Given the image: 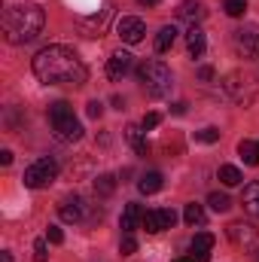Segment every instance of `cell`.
<instances>
[{"label": "cell", "instance_id": "cell-1", "mask_svg": "<svg viewBox=\"0 0 259 262\" xmlns=\"http://www.w3.org/2000/svg\"><path fill=\"white\" fill-rule=\"evenodd\" d=\"M34 73L46 85H82L89 70L67 46H46L34 55Z\"/></svg>", "mask_w": 259, "mask_h": 262}, {"label": "cell", "instance_id": "cell-2", "mask_svg": "<svg viewBox=\"0 0 259 262\" xmlns=\"http://www.w3.org/2000/svg\"><path fill=\"white\" fill-rule=\"evenodd\" d=\"M46 25V12L40 3H15L3 12V37L12 46H25L40 37Z\"/></svg>", "mask_w": 259, "mask_h": 262}, {"label": "cell", "instance_id": "cell-3", "mask_svg": "<svg viewBox=\"0 0 259 262\" xmlns=\"http://www.w3.org/2000/svg\"><path fill=\"white\" fill-rule=\"evenodd\" d=\"M223 92L232 104L238 107H250L259 98V76L250 70H232L223 76Z\"/></svg>", "mask_w": 259, "mask_h": 262}, {"label": "cell", "instance_id": "cell-4", "mask_svg": "<svg viewBox=\"0 0 259 262\" xmlns=\"http://www.w3.org/2000/svg\"><path fill=\"white\" fill-rule=\"evenodd\" d=\"M137 79L143 82L146 95H153V98H168L171 95V85H174L171 70L162 64L159 58H149V61H143V64L137 67Z\"/></svg>", "mask_w": 259, "mask_h": 262}, {"label": "cell", "instance_id": "cell-5", "mask_svg": "<svg viewBox=\"0 0 259 262\" xmlns=\"http://www.w3.org/2000/svg\"><path fill=\"white\" fill-rule=\"evenodd\" d=\"M49 122H52L55 140H61V143H76V140L82 137V125H79V119L73 116V107H70L67 101H55V104L49 107Z\"/></svg>", "mask_w": 259, "mask_h": 262}, {"label": "cell", "instance_id": "cell-6", "mask_svg": "<svg viewBox=\"0 0 259 262\" xmlns=\"http://www.w3.org/2000/svg\"><path fill=\"white\" fill-rule=\"evenodd\" d=\"M58 177V162L52 159V156H43V159H37V162H31L28 168H25V186L28 189H43V186H49L52 180Z\"/></svg>", "mask_w": 259, "mask_h": 262}, {"label": "cell", "instance_id": "cell-7", "mask_svg": "<svg viewBox=\"0 0 259 262\" xmlns=\"http://www.w3.org/2000/svg\"><path fill=\"white\" fill-rule=\"evenodd\" d=\"M232 49L238 52V58L256 61L259 58V25H241L238 31H232Z\"/></svg>", "mask_w": 259, "mask_h": 262}, {"label": "cell", "instance_id": "cell-8", "mask_svg": "<svg viewBox=\"0 0 259 262\" xmlns=\"http://www.w3.org/2000/svg\"><path fill=\"white\" fill-rule=\"evenodd\" d=\"M226 235H229V241H232L238 250H244V253H250V256L259 253V232L250 223H229Z\"/></svg>", "mask_w": 259, "mask_h": 262}, {"label": "cell", "instance_id": "cell-9", "mask_svg": "<svg viewBox=\"0 0 259 262\" xmlns=\"http://www.w3.org/2000/svg\"><path fill=\"white\" fill-rule=\"evenodd\" d=\"M177 223V213L171 210V207H156V210H146L143 213V229L146 232H165V229H171Z\"/></svg>", "mask_w": 259, "mask_h": 262}, {"label": "cell", "instance_id": "cell-10", "mask_svg": "<svg viewBox=\"0 0 259 262\" xmlns=\"http://www.w3.org/2000/svg\"><path fill=\"white\" fill-rule=\"evenodd\" d=\"M116 34H119V40L122 43H140L143 40V34H146V25L140 21V18H134V15H125V18H119V25H116Z\"/></svg>", "mask_w": 259, "mask_h": 262}, {"label": "cell", "instance_id": "cell-11", "mask_svg": "<svg viewBox=\"0 0 259 262\" xmlns=\"http://www.w3.org/2000/svg\"><path fill=\"white\" fill-rule=\"evenodd\" d=\"M85 207H89V204L79 195H70L58 204V216H61L64 223H82V220H85Z\"/></svg>", "mask_w": 259, "mask_h": 262}, {"label": "cell", "instance_id": "cell-12", "mask_svg": "<svg viewBox=\"0 0 259 262\" xmlns=\"http://www.w3.org/2000/svg\"><path fill=\"white\" fill-rule=\"evenodd\" d=\"M192 259L195 262H207L210 259V250H213V235L210 232H195L192 238Z\"/></svg>", "mask_w": 259, "mask_h": 262}, {"label": "cell", "instance_id": "cell-13", "mask_svg": "<svg viewBox=\"0 0 259 262\" xmlns=\"http://www.w3.org/2000/svg\"><path fill=\"white\" fill-rule=\"evenodd\" d=\"M128 70H131V55L125 49H119V52L110 55V61H107V76L110 79H122Z\"/></svg>", "mask_w": 259, "mask_h": 262}, {"label": "cell", "instance_id": "cell-14", "mask_svg": "<svg viewBox=\"0 0 259 262\" xmlns=\"http://www.w3.org/2000/svg\"><path fill=\"white\" fill-rule=\"evenodd\" d=\"M186 49H189V55L192 58H201L204 55V49H207V40H204V31L192 25L189 31H186Z\"/></svg>", "mask_w": 259, "mask_h": 262}, {"label": "cell", "instance_id": "cell-15", "mask_svg": "<svg viewBox=\"0 0 259 262\" xmlns=\"http://www.w3.org/2000/svg\"><path fill=\"white\" fill-rule=\"evenodd\" d=\"M125 140L131 143V149H134L137 156H146V152H149V143H146V131H143V125H128V128H125Z\"/></svg>", "mask_w": 259, "mask_h": 262}, {"label": "cell", "instance_id": "cell-16", "mask_svg": "<svg viewBox=\"0 0 259 262\" xmlns=\"http://www.w3.org/2000/svg\"><path fill=\"white\" fill-rule=\"evenodd\" d=\"M177 18H180V21H189V25H198V21L204 18V6L195 3V0H183V3L177 6Z\"/></svg>", "mask_w": 259, "mask_h": 262}, {"label": "cell", "instance_id": "cell-17", "mask_svg": "<svg viewBox=\"0 0 259 262\" xmlns=\"http://www.w3.org/2000/svg\"><path fill=\"white\" fill-rule=\"evenodd\" d=\"M241 204L247 210V216L259 220V183H247L244 186V195H241Z\"/></svg>", "mask_w": 259, "mask_h": 262}, {"label": "cell", "instance_id": "cell-18", "mask_svg": "<svg viewBox=\"0 0 259 262\" xmlns=\"http://www.w3.org/2000/svg\"><path fill=\"white\" fill-rule=\"evenodd\" d=\"M137 223H143V210H140V204H125V210H122V220H119V226H122V232H134L137 229Z\"/></svg>", "mask_w": 259, "mask_h": 262}, {"label": "cell", "instance_id": "cell-19", "mask_svg": "<svg viewBox=\"0 0 259 262\" xmlns=\"http://www.w3.org/2000/svg\"><path fill=\"white\" fill-rule=\"evenodd\" d=\"M162 183H165V177H162L159 171H149V174H143V177L137 180V189H140L143 195H153V192L162 189Z\"/></svg>", "mask_w": 259, "mask_h": 262}, {"label": "cell", "instance_id": "cell-20", "mask_svg": "<svg viewBox=\"0 0 259 262\" xmlns=\"http://www.w3.org/2000/svg\"><path fill=\"white\" fill-rule=\"evenodd\" d=\"M174 40H177V28H174V25H165V28L156 34V52H168V49L174 46Z\"/></svg>", "mask_w": 259, "mask_h": 262}, {"label": "cell", "instance_id": "cell-21", "mask_svg": "<svg viewBox=\"0 0 259 262\" xmlns=\"http://www.w3.org/2000/svg\"><path fill=\"white\" fill-rule=\"evenodd\" d=\"M238 152H241L244 165H250V168L259 165V143H253V140H241V143H238Z\"/></svg>", "mask_w": 259, "mask_h": 262}, {"label": "cell", "instance_id": "cell-22", "mask_svg": "<svg viewBox=\"0 0 259 262\" xmlns=\"http://www.w3.org/2000/svg\"><path fill=\"white\" fill-rule=\"evenodd\" d=\"M116 192V177L113 174H101V177H95V195L107 198Z\"/></svg>", "mask_w": 259, "mask_h": 262}, {"label": "cell", "instance_id": "cell-23", "mask_svg": "<svg viewBox=\"0 0 259 262\" xmlns=\"http://www.w3.org/2000/svg\"><path fill=\"white\" fill-rule=\"evenodd\" d=\"M183 220H186V226H204V220H207V213H204V207L201 204H186V210H183Z\"/></svg>", "mask_w": 259, "mask_h": 262}, {"label": "cell", "instance_id": "cell-24", "mask_svg": "<svg viewBox=\"0 0 259 262\" xmlns=\"http://www.w3.org/2000/svg\"><path fill=\"white\" fill-rule=\"evenodd\" d=\"M220 180H223V186H241L244 177L235 165H220Z\"/></svg>", "mask_w": 259, "mask_h": 262}, {"label": "cell", "instance_id": "cell-25", "mask_svg": "<svg viewBox=\"0 0 259 262\" xmlns=\"http://www.w3.org/2000/svg\"><path fill=\"white\" fill-rule=\"evenodd\" d=\"M207 204H210L213 213H226V210L232 207V201H229L226 192H210V195H207Z\"/></svg>", "mask_w": 259, "mask_h": 262}, {"label": "cell", "instance_id": "cell-26", "mask_svg": "<svg viewBox=\"0 0 259 262\" xmlns=\"http://www.w3.org/2000/svg\"><path fill=\"white\" fill-rule=\"evenodd\" d=\"M223 9H226V15H232V18H241L244 9H247V0H226Z\"/></svg>", "mask_w": 259, "mask_h": 262}, {"label": "cell", "instance_id": "cell-27", "mask_svg": "<svg viewBox=\"0 0 259 262\" xmlns=\"http://www.w3.org/2000/svg\"><path fill=\"white\" fill-rule=\"evenodd\" d=\"M192 137L198 143H217V140H220V131L217 128H201V131H195Z\"/></svg>", "mask_w": 259, "mask_h": 262}, {"label": "cell", "instance_id": "cell-28", "mask_svg": "<svg viewBox=\"0 0 259 262\" xmlns=\"http://www.w3.org/2000/svg\"><path fill=\"white\" fill-rule=\"evenodd\" d=\"M119 250H122V256H131V253L137 250V241H134V235H131V232H125V235H122V244H119Z\"/></svg>", "mask_w": 259, "mask_h": 262}, {"label": "cell", "instance_id": "cell-29", "mask_svg": "<svg viewBox=\"0 0 259 262\" xmlns=\"http://www.w3.org/2000/svg\"><path fill=\"white\" fill-rule=\"evenodd\" d=\"M49 253H46V238H37L34 241V262H46Z\"/></svg>", "mask_w": 259, "mask_h": 262}, {"label": "cell", "instance_id": "cell-30", "mask_svg": "<svg viewBox=\"0 0 259 262\" xmlns=\"http://www.w3.org/2000/svg\"><path fill=\"white\" fill-rule=\"evenodd\" d=\"M162 122V113H146L143 119H140V125H143V131H149V128H156Z\"/></svg>", "mask_w": 259, "mask_h": 262}, {"label": "cell", "instance_id": "cell-31", "mask_svg": "<svg viewBox=\"0 0 259 262\" xmlns=\"http://www.w3.org/2000/svg\"><path fill=\"white\" fill-rule=\"evenodd\" d=\"M85 113H89L92 119H101V113H104V104H101V101H89V104H85Z\"/></svg>", "mask_w": 259, "mask_h": 262}, {"label": "cell", "instance_id": "cell-32", "mask_svg": "<svg viewBox=\"0 0 259 262\" xmlns=\"http://www.w3.org/2000/svg\"><path fill=\"white\" fill-rule=\"evenodd\" d=\"M46 241H49V244H61V241H64V232H61V229H55V226H49Z\"/></svg>", "mask_w": 259, "mask_h": 262}, {"label": "cell", "instance_id": "cell-33", "mask_svg": "<svg viewBox=\"0 0 259 262\" xmlns=\"http://www.w3.org/2000/svg\"><path fill=\"white\" fill-rule=\"evenodd\" d=\"M198 76H201V79H204V82H210V79H213V67H198Z\"/></svg>", "mask_w": 259, "mask_h": 262}, {"label": "cell", "instance_id": "cell-34", "mask_svg": "<svg viewBox=\"0 0 259 262\" xmlns=\"http://www.w3.org/2000/svg\"><path fill=\"white\" fill-rule=\"evenodd\" d=\"M0 165H12V149H0Z\"/></svg>", "mask_w": 259, "mask_h": 262}, {"label": "cell", "instance_id": "cell-35", "mask_svg": "<svg viewBox=\"0 0 259 262\" xmlns=\"http://www.w3.org/2000/svg\"><path fill=\"white\" fill-rule=\"evenodd\" d=\"M171 113H174V116H183V113H186V104H183V101H177V104L171 107Z\"/></svg>", "mask_w": 259, "mask_h": 262}, {"label": "cell", "instance_id": "cell-36", "mask_svg": "<svg viewBox=\"0 0 259 262\" xmlns=\"http://www.w3.org/2000/svg\"><path fill=\"white\" fill-rule=\"evenodd\" d=\"M137 3H140V6H159L162 0H137Z\"/></svg>", "mask_w": 259, "mask_h": 262}, {"label": "cell", "instance_id": "cell-37", "mask_svg": "<svg viewBox=\"0 0 259 262\" xmlns=\"http://www.w3.org/2000/svg\"><path fill=\"white\" fill-rule=\"evenodd\" d=\"M0 262H12V256H9V253H3V256H0Z\"/></svg>", "mask_w": 259, "mask_h": 262}, {"label": "cell", "instance_id": "cell-38", "mask_svg": "<svg viewBox=\"0 0 259 262\" xmlns=\"http://www.w3.org/2000/svg\"><path fill=\"white\" fill-rule=\"evenodd\" d=\"M174 262H195V259H174Z\"/></svg>", "mask_w": 259, "mask_h": 262}]
</instances>
